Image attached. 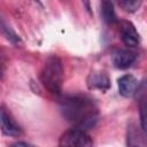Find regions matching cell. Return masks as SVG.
Returning a JSON list of instances; mask_svg holds the SVG:
<instances>
[{
    "instance_id": "cell-1",
    "label": "cell",
    "mask_w": 147,
    "mask_h": 147,
    "mask_svg": "<svg viewBox=\"0 0 147 147\" xmlns=\"http://www.w3.org/2000/svg\"><path fill=\"white\" fill-rule=\"evenodd\" d=\"M61 110L69 122L83 130L92 129L98 121L94 103L84 95H70L63 98L61 101Z\"/></svg>"
},
{
    "instance_id": "cell-2",
    "label": "cell",
    "mask_w": 147,
    "mask_h": 147,
    "mask_svg": "<svg viewBox=\"0 0 147 147\" xmlns=\"http://www.w3.org/2000/svg\"><path fill=\"white\" fill-rule=\"evenodd\" d=\"M62 79H63V68L62 62L59 56L52 55L49 56L41 70L40 80L44 87L49 91L52 94H60L62 88Z\"/></svg>"
},
{
    "instance_id": "cell-3",
    "label": "cell",
    "mask_w": 147,
    "mask_h": 147,
    "mask_svg": "<svg viewBox=\"0 0 147 147\" xmlns=\"http://www.w3.org/2000/svg\"><path fill=\"white\" fill-rule=\"evenodd\" d=\"M60 146H78V147H87L92 146L93 141L91 137L85 132V130L75 127L67 132H64L59 141Z\"/></svg>"
},
{
    "instance_id": "cell-4",
    "label": "cell",
    "mask_w": 147,
    "mask_h": 147,
    "mask_svg": "<svg viewBox=\"0 0 147 147\" xmlns=\"http://www.w3.org/2000/svg\"><path fill=\"white\" fill-rule=\"evenodd\" d=\"M117 85H118V92L122 96L131 98L137 93L139 87V82L132 75H124L118 78Z\"/></svg>"
},
{
    "instance_id": "cell-5",
    "label": "cell",
    "mask_w": 147,
    "mask_h": 147,
    "mask_svg": "<svg viewBox=\"0 0 147 147\" xmlns=\"http://www.w3.org/2000/svg\"><path fill=\"white\" fill-rule=\"evenodd\" d=\"M136 53L130 49H116L113 53V63L118 69H126L136 61Z\"/></svg>"
},
{
    "instance_id": "cell-6",
    "label": "cell",
    "mask_w": 147,
    "mask_h": 147,
    "mask_svg": "<svg viewBox=\"0 0 147 147\" xmlns=\"http://www.w3.org/2000/svg\"><path fill=\"white\" fill-rule=\"evenodd\" d=\"M122 41L127 47H136L139 44V33L136 30L134 25L130 22H124L121 28Z\"/></svg>"
},
{
    "instance_id": "cell-7",
    "label": "cell",
    "mask_w": 147,
    "mask_h": 147,
    "mask_svg": "<svg viewBox=\"0 0 147 147\" xmlns=\"http://www.w3.org/2000/svg\"><path fill=\"white\" fill-rule=\"evenodd\" d=\"M87 86L90 90L107 91L110 87V80L103 72H91L87 77Z\"/></svg>"
},
{
    "instance_id": "cell-8",
    "label": "cell",
    "mask_w": 147,
    "mask_h": 147,
    "mask_svg": "<svg viewBox=\"0 0 147 147\" xmlns=\"http://www.w3.org/2000/svg\"><path fill=\"white\" fill-rule=\"evenodd\" d=\"M1 130H2V133L3 134L10 136V137H18L22 133L21 127L6 113L5 109L1 110Z\"/></svg>"
},
{
    "instance_id": "cell-9",
    "label": "cell",
    "mask_w": 147,
    "mask_h": 147,
    "mask_svg": "<svg viewBox=\"0 0 147 147\" xmlns=\"http://www.w3.org/2000/svg\"><path fill=\"white\" fill-rule=\"evenodd\" d=\"M101 14H102V18L106 23L111 24V23L116 22V14H115V9H114V5L110 0H102Z\"/></svg>"
},
{
    "instance_id": "cell-10",
    "label": "cell",
    "mask_w": 147,
    "mask_h": 147,
    "mask_svg": "<svg viewBox=\"0 0 147 147\" xmlns=\"http://www.w3.org/2000/svg\"><path fill=\"white\" fill-rule=\"evenodd\" d=\"M117 2L123 10L127 13H134L140 8L142 0H117Z\"/></svg>"
},
{
    "instance_id": "cell-11",
    "label": "cell",
    "mask_w": 147,
    "mask_h": 147,
    "mask_svg": "<svg viewBox=\"0 0 147 147\" xmlns=\"http://www.w3.org/2000/svg\"><path fill=\"white\" fill-rule=\"evenodd\" d=\"M1 29H2V33L6 36V38H7L10 42H13L14 45H21V44H22V40H21V38L18 37V34H17L9 25H7L5 22H2Z\"/></svg>"
},
{
    "instance_id": "cell-12",
    "label": "cell",
    "mask_w": 147,
    "mask_h": 147,
    "mask_svg": "<svg viewBox=\"0 0 147 147\" xmlns=\"http://www.w3.org/2000/svg\"><path fill=\"white\" fill-rule=\"evenodd\" d=\"M139 115H140V125L142 131L147 134V101L141 100L139 105Z\"/></svg>"
},
{
    "instance_id": "cell-13",
    "label": "cell",
    "mask_w": 147,
    "mask_h": 147,
    "mask_svg": "<svg viewBox=\"0 0 147 147\" xmlns=\"http://www.w3.org/2000/svg\"><path fill=\"white\" fill-rule=\"evenodd\" d=\"M13 146H32V144L26 142V141H17V142L13 144Z\"/></svg>"
},
{
    "instance_id": "cell-14",
    "label": "cell",
    "mask_w": 147,
    "mask_h": 147,
    "mask_svg": "<svg viewBox=\"0 0 147 147\" xmlns=\"http://www.w3.org/2000/svg\"><path fill=\"white\" fill-rule=\"evenodd\" d=\"M33 1H34V2H37L40 7H42V3H41V1H40V0H33Z\"/></svg>"
}]
</instances>
